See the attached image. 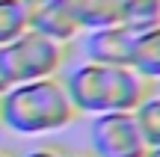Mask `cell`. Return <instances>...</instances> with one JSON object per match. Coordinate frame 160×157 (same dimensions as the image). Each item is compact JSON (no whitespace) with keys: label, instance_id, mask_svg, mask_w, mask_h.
Segmentation results:
<instances>
[{"label":"cell","instance_id":"7","mask_svg":"<svg viewBox=\"0 0 160 157\" xmlns=\"http://www.w3.org/2000/svg\"><path fill=\"white\" fill-rule=\"evenodd\" d=\"M119 6L122 0H68V9L83 33L119 24Z\"/></svg>","mask_w":160,"mask_h":157},{"label":"cell","instance_id":"9","mask_svg":"<svg viewBox=\"0 0 160 157\" xmlns=\"http://www.w3.org/2000/svg\"><path fill=\"white\" fill-rule=\"evenodd\" d=\"M131 65L142 77H148L151 83L160 80V27L137 36V42H133V62Z\"/></svg>","mask_w":160,"mask_h":157},{"label":"cell","instance_id":"11","mask_svg":"<svg viewBox=\"0 0 160 157\" xmlns=\"http://www.w3.org/2000/svg\"><path fill=\"white\" fill-rule=\"evenodd\" d=\"M133 119H137V128H139V134H142L145 145L148 148L160 145V95L157 92H151L148 98L133 110Z\"/></svg>","mask_w":160,"mask_h":157},{"label":"cell","instance_id":"8","mask_svg":"<svg viewBox=\"0 0 160 157\" xmlns=\"http://www.w3.org/2000/svg\"><path fill=\"white\" fill-rule=\"evenodd\" d=\"M119 24L133 36L160 27V0H122Z\"/></svg>","mask_w":160,"mask_h":157},{"label":"cell","instance_id":"13","mask_svg":"<svg viewBox=\"0 0 160 157\" xmlns=\"http://www.w3.org/2000/svg\"><path fill=\"white\" fill-rule=\"evenodd\" d=\"M12 89V77H9V62H6V47H0V95Z\"/></svg>","mask_w":160,"mask_h":157},{"label":"cell","instance_id":"6","mask_svg":"<svg viewBox=\"0 0 160 157\" xmlns=\"http://www.w3.org/2000/svg\"><path fill=\"white\" fill-rule=\"evenodd\" d=\"M133 42H137V36L128 33L122 24L89 30L83 36V56L86 62H98V65H131Z\"/></svg>","mask_w":160,"mask_h":157},{"label":"cell","instance_id":"16","mask_svg":"<svg viewBox=\"0 0 160 157\" xmlns=\"http://www.w3.org/2000/svg\"><path fill=\"white\" fill-rule=\"evenodd\" d=\"M0 157H18L15 151H9V148H0Z\"/></svg>","mask_w":160,"mask_h":157},{"label":"cell","instance_id":"15","mask_svg":"<svg viewBox=\"0 0 160 157\" xmlns=\"http://www.w3.org/2000/svg\"><path fill=\"white\" fill-rule=\"evenodd\" d=\"M68 157H92L89 151H68Z\"/></svg>","mask_w":160,"mask_h":157},{"label":"cell","instance_id":"14","mask_svg":"<svg viewBox=\"0 0 160 157\" xmlns=\"http://www.w3.org/2000/svg\"><path fill=\"white\" fill-rule=\"evenodd\" d=\"M145 157H160V145H154V148H148V151H145Z\"/></svg>","mask_w":160,"mask_h":157},{"label":"cell","instance_id":"17","mask_svg":"<svg viewBox=\"0 0 160 157\" xmlns=\"http://www.w3.org/2000/svg\"><path fill=\"white\" fill-rule=\"evenodd\" d=\"M154 92H157V95H160V80H157V83H154Z\"/></svg>","mask_w":160,"mask_h":157},{"label":"cell","instance_id":"4","mask_svg":"<svg viewBox=\"0 0 160 157\" xmlns=\"http://www.w3.org/2000/svg\"><path fill=\"white\" fill-rule=\"evenodd\" d=\"M142 134L133 113H101L89 125V154L92 157H145Z\"/></svg>","mask_w":160,"mask_h":157},{"label":"cell","instance_id":"12","mask_svg":"<svg viewBox=\"0 0 160 157\" xmlns=\"http://www.w3.org/2000/svg\"><path fill=\"white\" fill-rule=\"evenodd\" d=\"M18 157H68V148L59 145V142H42V145L30 148V151H24Z\"/></svg>","mask_w":160,"mask_h":157},{"label":"cell","instance_id":"10","mask_svg":"<svg viewBox=\"0 0 160 157\" xmlns=\"http://www.w3.org/2000/svg\"><path fill=\"white\" fill-rule=\"evenodd\" d=\"M30 30V15L24 0H0V47L18 42Z\"/></svg>","mask_w":160,"mask_h":157},{"label":"cell","instance_id":"5","mask_svg":"<svg viewBox=\"0 0 160 157\" xmlns=\"http://www.w3.org/2000/svg\"><path fill=\"white\" fill-rule=\"evenodd\" d=\"M30 15V30L48 39H57L62 45H74L83 36L74 15L68 9V0H24Z\"/></svg>","mask_w":160,"mask_h":157},{"label":"cell","instance_id":"2","mask_svg":"<svg viewBox=\"0 0 160 157\" xmlns=\"http://www.w3.org/2000/svg\"><path fill=\"white\" fill-rule=\"evenodd\" d=\"M77 119L62 77L15 83L0 95V125L21 136H51L71 128Z\"/></svg>","mask_w":160,"mask_h":157},{"label":"cell","instance_id":"3","mask_svg":"<svg viewBox=\"0 0 160 157\" xmlns=\"http://www.w3.org/2000/svg\"><path fill=\"white\" fill-rule=\"evenodd\" d=\"M71 56V45H62L57 39H48L42 33H27L18 42L6 45V62H9V77L15 83L45 80V77H59Z\"/></svg>","mask_w":160,"mask_h":157},{"label":"cell","instance_id":"1","mask_svg":"<svg viewBox=\"0 0 160 157\" xmlns=\"http://www.w3.org/2000/svg\"><path fill=\"white\" fill-rule=\"evenodd\" d=\"M65 80L68 98L77 116L101 113H133L151 92L154 83L142 77L133 65H98L80 62Z\"/></svg>","mask_w":160,"mask_h":157}]
</instances>
